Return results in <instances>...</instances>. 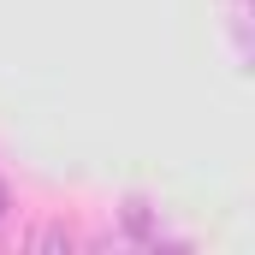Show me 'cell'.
<instances>
[{"label": "cell", "instance_id": "6da1fadb", "mask_svg": "<svg viewBox=\"0 0 255 255\" xmlns=\"http://www.w3.org/2000/svg\"><path fill=\"white\" fill-rule=\"evenodd\" d=\"M6 208H12V202H6V184H0V220H6Z\"/></svg>", "mask_w": 255, "mask_h": 255}]
</instances>
